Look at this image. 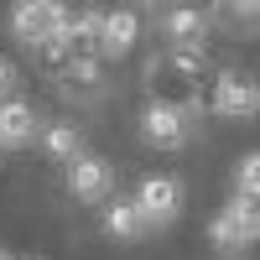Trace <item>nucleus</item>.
Instances as JSON below:
<instances>
[{
	"instance_id": "nucleus-17",
	"label": "nucleus",
	"mask_w": 260,
	"mask_h": 260,
	"mask_svg": "<svg viewBox=\"0 0 260 260\" xmlns=\"http://www.w3.org/2000/svg\"><path fill=\"white\" fill-rule=\"evenodd\" d=\"M0 260H11V255H0Z\"/></svg>"
},
{
	"instance_id": "nucleus-11",
	"label": "nucleus",
	"mask_w": 260,
	"mask_h": 260,
	"mask_svg": "<svg viewBox=\"0 0 260 260\" xmlns=\"http://www.w3.org/2000/svg\"><path fill=\"white\" fill-rule=\"evenodd\" d=\"M37 141H42V156L57 161V167H68L73 156H83V136H78L73 125H62V120H57V125H47Z\"/></svg>"
},
{
	"instance_id": "nucleus-13",
	"label": "nucleus",
	"mask_w": 260,
	"mask_h": 260,
	"mask_svg": "<svg viewBox=\"0 0 260 260\" xmlns=\"http://www.w3.org/2000/svg\"><path fill=\"white\" fill-rule=\"evenodd\" d=\"M219 11H234L240 21H260V0H213Z\"/></svg>"
},
{
	"instance_id": "nucleus-9",
	"label": "nucleus",
	"mask_w": 260,
	"mask_h": 260,
	"mask_svg": "<svg viewBox=\"0 0 260 260\" xmlns=\"http://www.w3.org/2000/svg\"><path fill=\"white\" fill-rule=\"evenodd\" d=\"M141 37L136 11H104V31H99V57H125Z\"/></svg>"
},
{
	"instance_id": "nucleus-5",
	"label": "nucleus",
	"mask_w": 260,
	"mask_h": 260,
	"mask_svg": "<svg viewBox=\"0 0 260 260\" xmlns=\"http://www.w3.org/2000/svg\"><path fill=\"white\" fill-rule=\"evenodd\" d=\"M68 192H73L78 203H104L115 192V167L104 161V156H89V151L73 156L68 161Z\"/></svg>"
},
{
	"instance_id": "nucleus-1",
	"label": "nucleus",
	"mask_w": 260,
	"mask_h": 260,
	"mask_svg": "<svg viewBox=\"0 0 260 260\" xmlns=\"http://www.w3.org/2000/svg\"><path fill=\"white\" fill-rule=\"evenodd\" d=\"M62 26H68V6L62 0H16V11H11V37L37 47V52L52 37H62Z\"/></svg>"
},
{
	"instance_id": "nucleus-3",
	"label": "nucleus",
	"mask_w": 260,
	"mask_h": 260,
	"mask_svg": "<svg viewBox=\"0 0 260 260\" xmlns=\"http://www.w3.org/2000/svg\"><path fill=\"white\" fill-rule=\"evenodd\" d=\"M187 120H192V104L151 99L146 115H141V136H146V146H156V151H177L187 141Z\"/></svg>"
},
{
	"instance_id": "nucleus-2",
	"label": "nucleus",
	"mask_w": 260,
	"mask_h": 260,
	"mask_svg": "<svg viewBox=\"0 0 260 260\" xmlns=\"http://www.w3.org/2000/svg\"><path fill=\"white\" fill-rule=\"evenodd\" d=\"M182 198H187V187H182L177 177H167V172H151V177L136 187V208H141L146 229L177 224V219H182Z\"/></svg>"
},
{
	"instance_id": "nucleus-6",
	"label": "nucleus",
	"mask_w": 260,
	"mask_h": 260,
	"mask_svg": "<svg viewBox=\"0 0 260 260\" xmlns=\"http://www.w3.org/2000/svg\"><path fill=\"white\" fill-rule=\"evenodd\" d=\"M37 136H42V115L26 99L6 94L0 99V151H26V146H37Z\"/></svg>"
},
{
	"instance_id": "nucleus-8",
	"label": "nucleus",
	"mask_w": 260,
	"mask_h": 260,
	"mask_svg": "<svg viewBox=\"0 0 260 260\" xmlns=\"http://www.w3.org/2000/svg\"><path fill=\"white\" fill-rule=\"evenodd\" d=\"M104 234L110 240H120V245H136V240H146V219H141V208H136V198H104Z\"/></svg>"
},
{
	"instance_id": "nucleus-10",
	"label": "nucleus",
	"mask_w": 260,
	"mask_h": 260,
	"mask_svg": "<svg viewBox=\"0 0 260 260\" xmlns=\"http://www.w3.org/2000/svg\"><path fill=\"white\" fill-rule=\"evenodd\" d=\"M208 240H213V250L219 255H245L250 250V234H245V224H240V213H234L229 203L213 213V224H208Z\"/></svg>"
},
{
	"instance_id": "nucleus-14",
	"label": "nucleus",
	"mask_w": 260,
	"mask_h": 260,
	"mask_svg": "<svg viewBox=\"0 0 260 260\" xmlns=\"http://www.w3.org/2000/svg\"><path fill=\"white\" fill-rule=\"evenodd\" d=\"M11 89H16V68H11V62H6V57H0V99H6Z\"/></svg>"
},
{
	"instance_id": "nucleus-15",
	"label": "nucleus",
	"mask_w": 260,
	"mask_h": 260,
	"mask_svg": "<svg viewBox=\"0 0 260 260\" xmlns=\"http://www.w3.org/2000/svg\"><path fill=\"white\" fill-rule=\"evenodd\" d=\"M136 6H167V0H136Z\"/></svg>"
},
{
	"instance_id": "nucleus-4",
	"label": "nucleus",
	"mask_w": 260,
	"mask_h": 260,
	"mask_svg": "<svg viewBox=\"0 0 260 260\" xmlns=\"http://www.w3.org/2000/svg\"><path fill=\"white\" fill-rule=\"evenodd\" d=\"M213 115L219 120H255L260 115V83L240 68H224L213 78Z\"/></svg>"
},
{
	"instance_id": "nucleus-12",
	"label": "nucleus",
	"mask_w": 260,
	"mask_h": 260,
	"mask_svg": "<svg viewBox=\"0 0 260 260\" xmlns=\"http://www.w3.org/2000/svg\"><path fill=\"white\" fill-rule=\"evenodd\" d=\"M234 192H260V151H250V156L234 167Z\"/></svg>"
},
{
	"instance_id": "nucleus-7",
	"label": "nucleus",
	"mask_w": 260,
	"mask_h": 260,
	"mask_svg": "<svg viewBox=\"0 0 260 260\" xmlns=\"http://www.w3.org/2000/svg\"><path fill=\"white\" fill-rule=\"evenodd\" d=\"M161 31H167L172 47L198 52L203 42H208V31H213V16H208V11H198V6H172V11L161 16Z\"/></svg>"
},
{
	"instance_id": "nucleus-16",
	"label": "nucleus",
	"mask_w": 260,
	"mask_h": 260,
	"mask_svg": "<svg viewBox=\"0 0 260 260\" xmlns=\"http://www.w3.org/2000/svg\"><path fill=\"white\" fill-rule=\"evenodd\" d=\"M21 260H31V255H21Z\"/></svg>"
}]
</instances>
